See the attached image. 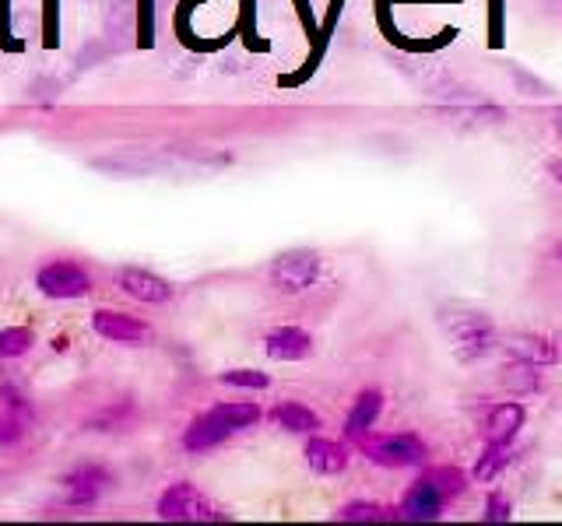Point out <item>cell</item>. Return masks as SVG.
<instances>
[{"label":"cell","instance_id":"484cf974","mask_svg":"<svg viewBox=\"0 0 562 526\" xmlns=\"http://www.w3.org/2000/svg\"><path fill=\"white\" fill-rule=\"evenodd\" d=\"M71 348V341H67V337H53V351H67Z\"/></svg>","mask_w":562,"mask_h":526},{"label":"cell","instance_id":"ac0fdd59","mask_svg":"<svg viewBox=\"0 0 562 526\" xmlns=\"http://www.w3.org/2000/svg\"><path fill=\"white\" fill-rule=\"evenodd\" d=\"M36 344V334L29 327H4L0 330V358L4 362H15V358H25Z\"/></svg>","mask_w":562,"mask_h":526},{"label":"cell","instance_id":"30bf717a","mask_svg":"<svg viewBox=\"0 0 562 526\" xmlns=\"http://www.w3.org/2000/svg\"><path fill=\"white\" fill-rule=\"evenodd\" d=\"M443 505H447V495L436 488L429 477L415 484V488L404 495L401 502V516L404 519H415V523H429V519H440L443 516Z\"/></svg>","mask_w":562,"mask_h":526},{"label":"cell","instance_id":"8fae6325","mask_svg":"<svg viewBox=\"0 0 562 526\" xmlns=\"http://www.w3.org/2000/svg\"><path fill=\"white\" fill-rule=\"evenodd\" d=\"M264 351L274 362H299L313 351V337L299 327H278L264 337Z\"/></svg>","mask_w":562,"mask_h":526},{"label":"cell","instance_id":"4fadbf2b","mask_svg":"<svg viewBox=\"0 0 562 526\" xmlns=\"http://www.w3.org/2000/svg\"><path fill=\"white\" fill-rule=\"evenodd\" d=\"M380 411H383V393H376V390H362L359 397H355V404H352V411H348V418H345V435L348 439H366L369 435V428L376 425V418H380Z\"/></svg>","mask_w":562,"mask_h":526},{"label":"cell","instance_id":"603a6c76","mask_svg":"<svg viewBox=\"0 0 562 526\" xmlns=\"http://www.w3.org/2000/svg\"><path fill=\"white\" fill-rule=\"evenodd\" d=\"M25 425H29L25 418H18V414H11V411L0 407V449L18 446V442L25 439Z\"/></svg>","mask_w":562,"mask_h":526},{"label":"cell","instance_id":"9c48e42d","mask_svg":"<svg viewBox=\"0 0 562 526\" xmlns=\"http://www.w3.org/2000/svg\"><path fill=\"white\" fill-rule=\"evenodd\" d=\"M116 285H120L123 295H130L134 302H145V306H166L173 299V285L155 271H148V267H120Z\"/></svg>","mask_w":562,"mask_h":526},{"label":"cell","instance_id":"ba28073f","mask_svg":"<svg viewBox=\"0 0 562 526\" xmlns=\"http://www.w3.org/2000/svg\"><path fill=\"white\" fill-rule=\"evenodd\" d=\"M92 330L109 344H145L152 341V327L145 320H137L120 309H95L92 313Z\"/></svg>","mask_w":562,"mask_h":526},{"label":"cell","instance_id":"ffe728a7","mask_svg":"<svg viewBox=\"0 0 562 526\" xmlns=\"http://www.w3.org/2000/svg\"><path fill=\"white\" fill-rule=\"evenodd\" d=\"M538 365H527V362H517L513 358V365L503 372V386H510L513 393H531L538 390Z\"/></svg>","mask_w":562,"mask_h":526},{"label":"cell","instance_id":"7c38bea8","mask_svg":"<svg viewBox=\"0 0 562 526\" xmlns=\"http://www.w3.org/2000/svg\"><path fill=\"white\" fill-rule=\"evenodd\" d=\"M306 463H310L313 474L334 477L348 467V449L334 439H320V435H313V439L306 442Z\"/></svg>","mask_w":562,"mask_h":526},{"label":"cell","instance_id":"d4e9b609","mask_svg":"<svg viewBox=\"0 0 562 526\" xmlns=\"http://www.w3.org/2000/svg\"><path fill=\"white\" fill-rule=\"evenodd\" d=\"M510 519V502L503 495L485 498V523H506Z\"/></svg>","mask_w":562,"mask_h":526},{"label":"cell","instance_id":"cb8c5ba5","mask_svg":"<svg viewBox=\"0 0 562 526\" xmlns=\"http://www.w3.org/2000/svg\"><path fill=\"white\" fill-rule=\"evenodd\" d=\"M0 400H4V411L18 414V418H25V421H32V418H36V411H32L29 397H25V393L18 390V386H11V383H4V386H0Z\"/></svg>","mask_w":562,"mask_h":526},{"label":"cell","instance_id":"5b68a950","mask_svg":"<svg viewBox=\"0 0 562 526\" xmlns=\"http://www.w3.org/2000/svg\"><path fill=\"white\" fill-rule=\"evenodd\" d=\"M317 278H320V253H313V249H289V253L274 256L271 263V285L281 295L306 292V288H313Z\"/></svg>","mask_w":562,"mask_h":526},{"label":"cell","instance_id":"9a60e30c","mask_svg":"<svg viewBox=\"0 0 562 526\" xmlns=\"http://www.w3.org/2000/svg\"><path fill=\"white\" fill-rule=\"evenodd\" d=\"M524 421H527V411H524V404H499V407H492V414H489V421H485V439L489 442H513V435L524 428Z\"/></svg>","mask_w":562,"mask_h":526},{"label":"cell","instance_id":"f1b7e54d","mask_svg":"<svg viewBox=\"0 0 562 526\" xmlns=\"http://www.w3.org/2000/svg\"><path fill=\"white\" fill-rule=\"evenodd\" d=\"M92 4H99V8H109V4H116V0H92Z\"/></svg>","mask_w":562,"mask_h":526},{"label":"cell","instance_id":"5bb4252c","mask_svg":"<svg viewBox=\"0 0 562 526\" xmlns=\"http://www.w3.org/2000/svg\"><path fill=\"white\" fill-rule=\"evenodd\" d=\"M271 421L281 432H292V435H317L320 428V418L306 404H299V400H281L271 411Z\"/></svg>","mask_w":562,"mask_h":526},{"label":"cell","instance_id":"7402d4cb","mask_svg":"<svg viewBox=\"0 0 562 526\" xmlns=\"http://www.w3.org/2000/svg\"><path fill=\"white\" fill-rule=\"evenodd\" d=\"M222 383L239 386V390H267V386H271V376L257 369H229V372H222Z\"/></svg>","mask_w":562,"mask_h":526},{"label":"cell","instance_id":"d6986e66","mask_svg":"<svg viewBox=\"0 0 562 526\" xmlns=\"http://www.w3.org/2000/svg\"><path fill=\"white\" fill-rule=\"evenodd\" d=\"M106 32L113 39L130 36L134 32V8H130V0H116L106 8Z\"/></svg>","mask_w":562,"mask_h":526},{"label":"cell","instance_id":"83f0119b","mask_svg":"<svg viewBox=\"0 0 562 526\" xmlns=\"http://www.w3.org/2000/svg\"><path fill=\"white\" fill-rule=\"evenodd\" d=\"M552 176H555V179H559V183H562V162H555V165H552Z\"/></svg>","mask_w":562,"mask_h":526},{"label":"cell","instance_id":"f546056e","mask_svg":"<svg viewBox=\"0 0 562 526\" xmlns=\"http://www.w3.org/2000/svg\"><path fill=\"white\" fill-rule=\"evenodd\" d=\"M559 260H562V246H559Z\"/></svg>","mask_w":562,"mask_h":526},{"label":"cell","instance_id":"3957f363","mask_svg":"<svg viewBox=\"0 0 562 526\" xmlns=\"http://www.w3.org/2000/svg\"><path fill=\"white\" fill-rule=\"evenodd\" d=\"M155 516L166 519V523H215V519H225L218 505L208 495H201V488L190 481L169 484L155 502Z\"/></svg>","mask_w":562,"mask_h":526},{"label":"cell","instance_id":"44dd1931","mask_svg":"<svg viewBox=\"0 0 562 526\" xmlns=\"http://www.w3.org/2000/svg\"><path fill=\"white\" fill-rule=\"evenodd\" d=\"M338 519H345V523H383V519H387V509L376 502H348L345 509L338 512Z\"/></svg>","mask_w":562,"mask_h":526},{"label":"cell","instance_id":"4316f807","mask_svg":"<svg viewBox=\"0 0 562 526\" xmlns=\"http://www.w3.org/2000/svg\"><path fill=\"white\" fill-rule=\"evenodd\" d=\"M555 134H559V141H562V106L555 109Z\"/></svg>","mask_w":562,"mask_h":526},{"label":"cell","instance_id":"52a82bcc","mask_svg":"<svg viewBox=\"0 0 562 526\" xmlns=\"http://www.w3.org/2000/svg\"><path fill=\"white\" fill-rule=\"evenodd\" d=\"M359 446L380 467H422L429 456L418 435H373V439H359Z\"/></svg>","mask_w":562,"mask_h":526},{"label":"cell","instance_id":"e0dca14e","mask_svg":"<svg viewBox=\"0 0 562 526\" xmlns=\"http://www.w3.org/2000/svg\"><path fill=\"white\" fill-rule=\"evenodd\" d=\"M510 463V442H485V453L475 463L478 481H492L496 474H503V467Z\"/></svg>","mask_w":562,"mask_h":526},{"label":"cell","instance_id":"277c9868","mask_svg":"<svg viewBox=\"0 0 562 526\" xmlns=\"http://www.w3.org/2000/svg\"><path fill=\"white\" fill-rule=\"evenodd\" d=\"M443 327H447L454 355L461 358V362H478V358H485L496 348V330H492L489 316H482V313L461 309L457 316H443Z\"/></svg>","mask_w":562,"mask_h":526},{"label":"cell","instance_id":"2e32d148","mask_svg":"<svg viewBox=\"0 0 562 526\" xmlns=\"http://www.w3.org/2000/svg\"><path fill=\"white\" fill-rule=\"evenodd\" d=\"M506 351H510L517 362H527V365H552L555 358H559V348H555L548 337H538V334H517V337H510Z\"/></svg>","mask_w":562,"mask_h":526},{"label":"cell","instance_id":"7a4b0ae2","mask_svg":"<svg viewBox=\"0 0 562 526\" xmlns=\"http://www.w3.org/2000/svg\"><path fill=\"white\" fill-rule=\"evenodd\" d=\"M92 288H95L92 274L78 260L57 256V260H46L36 271V292L50 302H78L85 295H92Z\"/></svg>","mask_w":562,"mask_h":526},{"label":"cell","instance_id":"6da1fadb","mask_svg":"<svg viewBox=\"0 0 562 526\" xmlns=\"http://www.w3.org/2000/svg\"><path fill=\"white\" fill-rule=\"evenodd\" d=\"M264 418V411H260L257 404H250V400H229V404H215L211 411H204L201 418L190 421V428L183 432V449L194 456L201 453H211V449H218L222 442H229L236 432H246V428H253L257 421Z\"/></svg>","mask_w":562,"mask_h":526},{"label":"cell","instance_id":"8992f818","mask_svg":"<svg viewBox=\"0 0 562 526\" xmlns=\"http://www.w3.org/2000/svg\"><path fill=\"white\" fill-rule=\"evenodd\" d=\"M64 505L67 509H92L99 505V498L113 488V474L102 463H78L64 474Z\"/></svg>","mask_w":562,"mask_h":526}]
</instances>
